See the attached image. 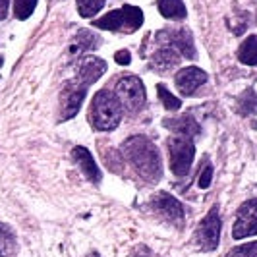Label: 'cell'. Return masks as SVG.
Instances as JSON below:
<instances>
[{
  "label": "cell",
  "instance_id": "obj_1",
  "mask_svg": "<svg viewBox=\"0 0 257 257\" xmlns=\"http://www.w3.org/2000/svg\"><path fill=\"white\" fill-rule=\"evenodd\" d=\"M124 157L145 180L153 182L161 176V155L145 136H132L122 145Z\"/></svg>",
  "mask_w": 257,
  "mask_h": 257
},
{
  "label": "cell",
  "instance_id": "obj_2",
  "mask_svg": "<svg viewBox=\"0 0 257 257\" xmlns=\"http://www.w3.org/2000/svg\"><path fill=\"white\" fill-rule=\"evenodd\" d=\"M89 118L93 128L99 132H112L118 128L122 120V104L110 91H99L95 93L91 101Z\"/></svg>",
  "mask_w": 257,
  "mask_h": 257
},
{
  "label": "cell",
  "instance_id": "obj_3",
  "mask_svg": "<svg viewBox=\"0 0 257 257\" xmlns=\"http://www.w3.org/2000/svg\"><path fill=\"white\" fill-rule=\"evenodd\" d=\"M143 24V12L138 6H122L120 10H112L106 16H103L101 20H95L93 27H99V29H108V31H138Z\"/></svg>",
  "mask_w": 257,
  "mask_h": 257
},
{
  "label": "cell",
  "instance_id": "obj_4",
  "mask_svg": "<svg viewBox=\"0 0 257 257\" xmlns=\"http://www.w3.org/2000/svg\"><path fill=\"white\" fill-rule=\"evenodd\" d=\"M116 99L128 112H140L145 104V87L142 79L136 76L122 77L116 83Z\"/></svg>",
  "mask_w": 257,
  "mask_h": 257
},
{
  "label": "cell",
  "instance_id": "obj_5",
  "mask_svg": "<svg viewBox=\"0 0 257 257\" xmlns=\"http://www.w3.org/2000/svg\"><path fill=\"white\" fill-rule=\"evenodd\" d=\"M168 151H170V168L176 176H186L190 172L193 163L195 147L190 138L184 136H172L168 140Z\"/></svg>",
  "mask_w": 257,
  "mask_h": 257
},
{
  "label": "cell",
  "instance_id": "obj_6",
  "mask_svg": "<svg viewBox=\"0 0 257 257\" xmlns=\"http://www.w3.org/2000/svg\"><path fill=\"white\" fill-rule=\"evenodd\" d=\"M87 87L79 81H68L60 93V120H70L79 112L83 99H85Z\"/></svg>",
  "mask_w": 257,
  "mask_h": 257
},
{
  "label": "cell",
  "instance_id": "obj_7",
  "mask_svg": "<svg viewBox=\"0 0 257 257\" xmlns=\"http://www.w3.org/2000/svg\"><path fill=\"white\" fill-rule=\"evenodd\" d=\"M257 234V199H249L238 209V219L234 222L232 236L236 240H242L247 236Z\"/></svg>",
  "mask_w": 257,
  "mask_h": 257
},
{
  "label": "cell",
  "instance_id": "obj_8",
  "mask_svg": "<svg viewBox=\"0 0 257 257\" xmlns=\"http://www.w3.org/2000/svg\"><path fill=\"white\" fill-rule=\"evenodd\" d=\"M219 236H220V219L217 207L211 209V213H207V217L201 220L199 224V232L197 238L207 249H215L219 245Z\"/></svg>",
  "mask_w": 257,
  "mask_h": 257
},
{
  "label": "cell",
  "instance_id": "obj_9",
  "mask_svg": "<svg viewBox=\"0 0 257 257\" xmlns=\"http://www.w3.org/2000/svg\"><path fill=\"white\" fill-rule=\"evenodd\" d=\"M106 70V62L97 58V56H83V60L79 62V68H77V79L81 85H91L95 83L99 77L104 74Z\"/></svg>",
  "mask_w": 257,
  "mask_h": 257
},
{
  "label": "cell",
  "instance_id": "obj_10",
  "mask_svg": "<svg viewBox=\"0 0 257 257\" xmlns=\"http://www.w3.org/2000/svg\"><path fill=\"white\" fill-rule=\"evenodd\" d=\"M207 81V74L201 70V68H195V66H190V68H184L176 74V87L184 93V95H192L197 87H201Z\"/></svg>",
  "mask_w": 257,
  "mask_h": 257
},
{
  "label": "cell",
  "instance_id": "obj_11",
  "mask_svg": "<svg viewBox=\"0 0 257 257\" xmlns=\"http://www.w3.org/2000/svg\"><path fill=\"white\" fill-rule=\"evenodd\" d=\"M159 39L165 43H170L172 47H176L184 58H193L195 56V47H193L192 33L188 29H180V31H161Z\"/></svg>",
  "mask_w": 257,
  "mask_h": 257
},
{
  "label": "cell",
  "instance_id": "obj_12",
  "mask_svg": "<svg viewBox=\"0 0 257 257\" xmlns=\"http://www.w3.org/2000/svg\"><path fill=\"white\" fill-rule=\"evenodd\" d=\"M72 155H74V161L77 163V167L81 168V172L87 176V180H91L93 184H99L101 178H103V172H101V168L95 165L93 155L85 147H76L72 151Z\"/></svg>",
  "mask_w": 257,
  "mask_h": 257
},
{
  "label": "cell",
  "instance_id": "obj_13",
  "mask_svg": "<svg viewBox=\"0 0 257 257\" xmlns=\"http://www.w3.org/2000/svg\"><path fill=\"white\" fill-rule=\"evenodd\" d=\"M163 126L168 128L170 132H174V134H178V136L190 138V140L193 136H199V132H201L199 124L190 114H184L180 118H167V120H163Z\"/></svg>",
  "mask_w": 257,
  "mask_h": 257
},
{
  "label": "cell",
  "instance_id": "obj_14",
  "mask_svg": "<svg viewBox=\"0 0 257 257\" xmlns=\"http://www.w3.org/2000/svg\"><path fill=\"white\" fill-rule=\"evenodd\" d=\"M153 207L161 215H165L168 220H174V222L182 220V217H184V209L178 203V199H174L168 193H159L153 199Z\"/></svg>",
  "mask_w": 257,
  "mask_h": 257
},
{
  "label": "cell",
  "instance_id": "obj_15",
  "mask_svg": "<svg viewBox=\"0 0 257 257\" xmlns=\"http://www.w3.org/2000/svg\"><path fill=\"white\" fill-rule=\"evenodd\" d=\"M101 43V39L97 37L93 31H79L76 39L72 41V54H85V52L97 49Z\"/></svg>",
  "mask_w": 257,
  "mask_h": 257
},
{
  "label": "cell",
  "instance_id": "obj_16",
  "mask_svg": "<svg viewBox=\"0 0 257 257\" xmlns=\"http://www.w3.org/2000/svg\"><path fill=\"white\" fill-rule=\"evenodd\" d=\"M159 12L167 20H184L186 18V6L182 0H157Z\"/></svg>",
  "mask_w": 257,
  "mask_h": 257
},
{
  "label": "cell",
  "instance_id": "obj_17",
  "mask_svg": "<svg viewBox=\"0 0 257 257\" xmlns=\"http://www.w3.org/2000/svg\"><path fill=\"white\" fill-rule=\"evenodd\" d=\"M16 234L8 224L0 222V257H10L16 253Z\"/></svg>",
  "mask_w": 257,
  "mask_h": 257
},
{
  "label": "cell",
  "instance_id": "obj_18",
  "mask_svg": "<svg viewBox=\"0 0 257 257\" xmlns=\"http://www.w3.org/2000/svg\"><path fill=\"white\" fill-rule=\"evenodd\" d=\"M238 58L242 64L257 66V35H249L242 43V47L238 51Z\"/></svg>",
  "mask_w": 257,
  "mask_h": 257
},
{
  "label": "cell",
  "instance_id": "obj_19",
  "mask_svg": "<svg viewBox=\"0 0 257 257\" xmlns=\"http://www.w3.org/2000/svg\"><path fill=\"white\" fill-rule=\"evenodd\" d=\"M176 64H178V56L170 51V49H167V47L153 54V66L157 70H170V68H174Z\"/></svg>",
  "mask_w": 257,
  "mask_h": 257
},
{
  "label": "cell",
  "instance_id": "obj_20",
  "mask_svg": "<svg viewBox=\"0 0 257 257\" xmlns=\"http://www.w3.org/2000/svg\"><path fill=\"white\" fill-rule=\"evenodd\" d=\"M238 108H240V112L244 116L247 114H253L257 110V93L253 89H245L242 93V97L238 99Z\"/></svg>",
  "mask_w": 257,
  "mask_h": 257
},
{
  "label": "cell",
  "instance_id": "obj_21",
  "mask_svg": "<svg viewBox=\"0 0 257 257\" xmlns=\"http://www.w3.org/2000/svg\"><path fill=\"white\" fill-rule=\"evenodd\" d=\"M106 0H77V12L81 18H93L104 6Z\"/></svg>",
  "mask_w": 257,
  "mask_h": 257
},
{
  "label": "cell",
  "instance_id": "obj_22",
  "mask_svg": "<svg viewBox=\"0 0 257 257\" xmlns=\"http://www.w3.org/2000/svg\"><path fill=\"white\" fill-rule=\"evenodd\" d=\"M157 95H159V99H161V103L165 104V108H168V110H178L180 108V99L178 97H174L170 91L163 85V83H159L157 85Z\"/></svg>",
  "mask_w": 257,
  "mask_h": 257
},
{
  "label": "cell",
  "instance_id": "obj_23",
  "mask_svg": "<svg viewBox=\"0 0 257 257\" xmlns=\"http://www.w3.org/2000/svg\"><path fill=\"white\" fill-rule=\"evenodd\" d=\"M37 6V0H14V12L18 20H27Z\"/></svg>",
  "mask_w": 257,
  "mask_h": 257
},
{
  "label": "cell",
  "instance_id": "obj_24",
  "mask_svg": "<svg viewBox=\"0 0 257 257\" xmlns=\"http://www.w3.org/2000/svg\"><path fill=\"white\" fill-rule=\"evenodd\" d=\"M257 255V242H251V244H242L238 247H234L228 257H255Z\"/></svg>",
  "mask_w": 257,
  "mask_h": 257
},
{
  "label": "cell",
  "instance_id": "obj_25",
  "mask_svg": "<svg viewBox=\"0 0 257 257\" xmlns=\"http://www.w3.org/2000/svg\"><path fill=\"white\" fill-rule=\"evenodd\" d=\"M211 180H213V167L211 165H205L203 168V172H201V176H199V188L201 190H207L209 186H211Z\"/></svg>",
  "mask_w": 257,
  "mask_h": 257
},
{
  "label": "cell",
  "instance_id": "obj_26",
  "mask_svg": "<svg viewBox=\"0 0 257 257\" xmlns=\"http://www.w3.org/2000/svg\"><path fill=\"white\" fill-rule=\"evenodd\" d=\"M130 52L128 51H118L114 54V60L118 62V64H122V66H128L130 64Z\"/></svg>",
  "mask_w": 257,
  "mask_h": 257
},
{
  "label": "cell",
  "instance_id": "obj_27",
  "mask_svg": "<svg viewBox=\"0 0 257 257\" xmlns=\"http://www.w3.org/2000/svg\"><path fill=\"white\" fill-rule=\"evenodd\" d=\"M8 6H10V0H0V22L6 18V14H8Z\"/></svg>",
  "mask_w": 257,
  "mask_h": 257
}]
</instances>
